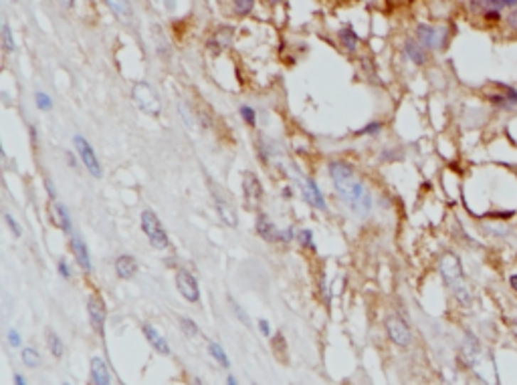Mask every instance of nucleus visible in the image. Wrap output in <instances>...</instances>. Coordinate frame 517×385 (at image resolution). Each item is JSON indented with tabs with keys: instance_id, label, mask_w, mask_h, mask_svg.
Returning <instances> with one entry per match:
<instances>
[{
	"instance_id": "b1692460",
	"label": "nucleus",
	"mask_w": 517,
	"mask_h": 385,
	"mask_svg": "<svg viewBox=\"0 0 517 385\" xmlns=\"http://www.w3.org/2000/svg\"><path fill=\"white\" fill-rule=\"evenodd\" d=\"M479 9H485L487 13L491 11H499V9H505L509 4H517V0H473Z\"/></svg>"
},
{
	"instance_id": "49530a36",
	"label": "nucleus",
	"mask_w": 517,
	"mask_h": 385,
	"mask_svg": "<svg viewBox=\"0 0 517 385\" xmlns=\"http://www.w3.org/2000/svg\"><path fill=\"white\" fill-rule=\"evenodd\" d=\"M283 196H285V198H291V190H289V188H285V190H283Z\"/></svg>"
},
{
	"instance_id": "f03ea898",
	"label": "nucleus",
	"mask_w": 517,
	"mask_h": 385,
	"mask_svg": "<svg viewBox=\"0 0 517 385\" xmlns=\"http://www.w3.org/2000/svg\"><path fill=\"white\" fill-rule=\"evenodd\" d=\"M439 271H441L444 285L453 291L454 298L461 305L467 307L471 303V293H469V286L465 283V276H463V266H461V261L457 259V254H453V252L442 254L441 261H439Z\"/></svg>"
},
{
	"instance_id": "a18cd8bd",
	"label": "nucleus",
	"mask_w": 517,
	"mask_h": 385,
	"mask_svg": "<svg viewBox=\"0 0 517 385\" xmlns=\"http://www.w3.org/2000/svg\"><path fill=\"white\" fill-rule=\"evenodd\" d=\"M509 283H511V286H513V291H517V274H513V276L509 278Z\"/></svg>"
},
{
	"instance_id": "423d86ee",
	"label": "nucleus",
	"mask_w": 517,
	"mask_h": 385,
	"mask_svg": "<svg viewBox=\"0 0 517 385\" xmlns=\"http://www.w3.org/2000/svg\"><path fill=\"white\" fill-rule=\"evenodd\" d=\"M73 146H75L77 156H79V160L85 166V170H87L89 174L93 175V178H101V166L97 162V156H95L93 148L89 146L87 139L81 136H75L73 137Z\"/></svg>"
},
{
	"instance_id": "aec40b11",
	"label": "nucleus",
	"mask_w": 517,
	"mask_h": 385,
	"mask_svg": "<svg viewBox=\"0 0 517 385\" xmlns=\"http://www.w3.org/2000/svg\"><path fill=\"white\" fill-rule=\"evenodd\" d=\"M110 9L114 11L115 16L122 21V23H129L132 16H134V11H132V4L129 0H107Z\"/></svg>"
},
{
	"instance_id": "4468645a",
	"label": "nucleus",
	"mask_w": 517,
	"mask_h": 385,
	"mask_svg": "<svg viewBox=\"0 0 517 385\" xmlns=\"http://www.w3.org/2000/svg\"><path fill=\"white\" fill-rule=\"evenodd\" d=\"M89 373H91V381L95 385H112V375L105 365V361L101 357H93L89 363Z\"/></svg>"
},
{
	"instance_id": "39448f33",
	"label": "nucleus",
	"mask_w": 517,
	"mask_h": 385,
	"mask_svg": "<svg viewBox=\"0 0 517 385\" xmlns=\"http://www.w3.org/2000/svg\"><path fill=\"white\" fill-rule=\"evenodd\" d=\"M293 172H295V182L299 184L302 188V194L303 198L307 204H311L314 208L317 210H326V198H324V194H321V190L317 188V184L311 180V178H307V175H303L297 168H293Z\"/></svg>"
},
{
	"instance_id": "f257e3e1",
	"label": "nucleus",
	"mask_w": 517,
	"mask_h": 385,
	"mask_svg": "<svg viewBox=\"0 0 517 385\" xmlns=\"http://www.w3.org/2000/svg\"><path fill=\"white\" fill-rule=\"evenodd\" d=\"M331 184L336 188L338 196L341 202L358 216H366L370 208H372V194L368 192L364 182L360 180V175L356 174L352 163L343 162V160H336L329 163L328 168Z\"/></svg>"
},
{
	"instance_id": "c9c22d12",
	"label": "nucleus",
	"mask_w": 517,
	"mask_h": 385,
	"mask_svg": "<svg viewBox=\"0 0 517 385\" xmlns=\"http://www.w3.org/2000/svg\"><path fill=\"white\" fill-rule=\"evenodd\" d=\"M380 129H382V124H378V121H374V124L366 125L364 129H360V131H358V136H376V134H378Z\"/></svg>"
},
{
	"instance_id": "ddd939ff",
	"label": "nucleus",
	"mask_w": 517,
	"mask_h": 385,
	"mask_svg": "<svg viewBox=\"0 0 517 385\" xmlns=\"http://www.w3.org/2000/svg\"><path fill=\"white\" fill-rule=\"evenodd\" d=\"M71 250H73V254H75V261L77 264L85 271V273H91V256H89V250H87V244L81 240V237H77V234H71Z\"/></svg>"
},
{
	"instance_id": "a878e982",
	"label": "nucleus",
	"mask_w": 517,
	"mask_h": 385,
	"mask_svg": "<svg viewBox=\"0 0 517 385\" xmlns=\"http://www.w3.org/2000/svg\"><path fill=\"white\" fill-rule=\"evenodd\" d=\"M340 40H341V45H343V47H346L348 50H356L358 49V43H360L358 35L353 33L350 26H346L343 31H340Z\"/></svg>"
},
{
	"instance_id": "09e8293b",
	"label": "nucleus",
	"mask_w": 517,
	"mask_h": 385,
	"mask_svg": "<svg viewBox=\"0 0 517 385\" xmlns=\"http://www.w3.org/2000/svg\"><path fill=\"white\" fill-rule=\"evenodd\" d=\"M269 4H277V2H281V0H267Z\"/></svg>"
},
{
	"instance_id": "4c0bfd02",
	"label": "nucleus",
	"mask_w": 517,
	"mask_h": 385,
	"mask_svg": "<svg viewBox=\"0 0 517 385\" xmlns=\"http://www.w3.org/2000/svg\"><path fill=\"white\" fill-rule=\"evenodd\" d=\"M57 271H59V274H61L63 278H71V271H69V264L65 262V259H61V261L57 262Z\"/></svg>"
},
{
	"instance_id": "9b49d317",
	"label": "nucleus",
	"mask_w": 517,
	"mask_h": 385,
	"mask_svg": "<svg viewBox=\"0 0 517 385\" xmlns=\"http://www.w3.org/2000/svg\"><path fill=\"white\" fill-rule=\"evenodd\" d=\"M213 200H215V206H216V212H218V216H220V220L230 226V228H237V224H239V218H237V210H235V206L228 202L225 196H223V192L215 188L213 190Z\"/></svg>"
},
{
	"instance_id": "bb28decb",
	"label": "nucleus",
	"mask_w": 517,
	"mask_h": 385,
	"mask_svg": "<svg viewBox=\"0 0 517 385\" xmlns=\"http://www.w3.org/2000/svg\"><path fill=\"white\" fill-rule=\"evenodd\" d=\"M178 323H180L182 333L188 337V339H196V337H201V329H198V325L194 323L192 319H188V317H180V319H178Z\"/></svg>"
},
{
	"instance_id": "72a5a7b5",
	"label": "nucleus",
	"mask_w": 517,
	"mask_h": 385,
	"mask_svg": "<svg viewBox=\"0 0 517 385\" xmlns=\"http://www.w3.org/2000/svg\"><path fill=\"white\" fill-rule=\"evenodd\" d=\"M297 240L302 242L303 246H311L314 249V232L311 230H299L297 232Z\"/></svg>"
},
{
	"instance_id": "a211bd4d",
	"label": "nucleus",
	"mask_w": 517,
	"mask_h": 385,
	"mask_svg": "<svg viewBox=\"0 0 517 385\" xmlns=\"http://www.w3.org/2000/svg\"><path fill=\"white\" fill-rule=\"evenodd\" d=\"M499 91H501V93H495V91H493L491 95H489V101H491V103L499 105V107H513V105H517L516 89L507 87V85H499Z\"/></svg>"
},
{
	"instance_id": "79ce46f5",
	"label": "nucleus",
	"mask_w": 517,
	"mask_h": 385,
	"mask_svg": "<svg viewBox=\"0 0 517 385\" xmlns=\"http://www.w3.org/2000/svg\"><path fill=\"white\" fill-rule=\"evenodd\" d=\"M14 385H26V379L21 375V373H16L14 375Z\"/></svg>"
},
{
	"instance_id": "7c9ffc66",
	"label": "nucleus",
	"mask_w": 517,
	"mask_h": 385,
	"mask_svg": "<svg viewBox=\"0 0 517 385\" xmlns=\"http://www.w3.org/2000/svg\"><path fill=\"white\" fill-rule=\"evenodd\" d=\"M35 103H37L38 109H43V112H49L50 107H53V101H50L49 95L47 93H41V91L35 95Z\"/></svg>"
},
{
	"instance_id": "f3484780",
	"label": "nucleus",
	"mask_w": 517,
	"mask_h": 385,
	"mask_svg": "<svg viewBox=\"0 0 517 385\" xmlns=\"http://www.w3.org/2000/svg\"><path fill=\"white\" fill-rule=\"evenodd\" d=\"M115 273L119 278H134L136 273H138V262L134 256H129V254H122V256H117L115 259Z\"/></svg>"
},
{
	"instance_id": "de8ad7c7",
	"label": "nucleus",
	"mask_w": 517,
	"mask_h": 385,
	"mask_svg": "<svg viewBox=\"0 0 517 385\" xmlns=\"http://www.w3.org/2000/svg\"><path fill=\"white\" fill-rule=\"evenodd\" d=\"M511 329H513V335L517 337V321H513V323H511Z\"/></svg>"
},
{
	"instance_id": "ea45409f",
	"label": "nucleus",
	"mask_w": 517,
	"mask_h": 385,
	"mask_svg": "<svg viewBox=\"0 0 517 385\" xmlns=\"http://www.w3.org/2000/svg\"><path fill=\"white\" fill-rule=\"evenodd\" d=\"M259 329H261V333L265 337L271 335V327H269V321H265V319H261L259 321Z\"/></svg>"
},
{
	"instance_id": "0eeeda50",
	"label": "nucleus",
	"mask_w": 517,
	"mask_h": 385,
	"mask_svg": "<svg viewBox=\"0 0 517 385\" xmlns=\"http://www.w3.org/2000/svg\"><path fill=\"white\" fill-rule=\"evenodd\" d=\"M87 315L89 323L93 327L95 333L103 335L105 333V319H107V309H105V303L100 295H91L87 300Z\"/></svg>"
},
{
	"instance_id": "9d476101",
	"label": "nucleus",
	"mask_w": 517,
	"mask_h": 385,
	"mask_svg": "<svg viewBox=\"0 0 517 385\" xmlns=\"http://www.w3.org/2000/svg\"><path fill=\"white\" fill-rule=\"evenodd\" d=\"M386 331H388V337H390V341L394 345H398V347H406V345H410V329H408V325L404 323L400 317H394L390 315L388 319H386Z\"/></svg>"
},
{
	"instance_id": "7ed1b4c3",
	"label": "nucleus",
	"mask_w": 517,
	"mask_h": 385,
	"mask_svg": "<svg viewBox=\"0 0 517 385\" xmlns=\"http://www.w3.org/2000/svg\"><path fill=\"white\" fill-rule=\"evenodd\" d=\"M139 220H142V232L148 237V240H150V244L154 249L166 250L170 246V238L166 234L164 226L160 222V218L156 216V212L144 210L142 212V216H139Z\"/></svg>"
},
{
	"instance_id": "2f4dec72",
	"label": "nucleus",
	"mask_w": 517,
	"mask_h": 385,
	"mask_svg": "<svg viewBox=\"0 0 517 385\" xmlns=\"http://www.w3.org/2000/svg\"><path fill=\"white\" fill-rule=\"evenodd\" d=\"M228 300H230V309H233V313H235V315L239 317L240 323H245V325H247V327H251V319H249V315H247V313L242 311V309H240L239 305H237V303L233 300V298H228Z\"/></svg>"
},
{
	"instance_id": "6e6552de",
	"label": "nucleus",
	"mask_w": 517,
	"mask_h": 385,
	"mask_svg": "<svg viewBox=\"0 0 517 385\" xmlns=\"http://www.w3.org/2000/svg\"><path fill=\"white\" fill-rule=\"evenodd\" d=\"M242 192H245V200H247V206L251 210H257L263 202V186L259 182V178L252 174V172H245L242 174Z\"/></svg>"
},
{
	"instance_id": "58836bf2",
	"label": "nucleus",
	"mask_w": 517,
	"mask_h": 385,
	"mask_svg": "<svg viewBox=\"0 0 517 385\" xmlns=\"http://www.w3.org/2000/svg\"><path fill=\"white\" fill-rule=\"evenodd\" d=\"M45 188H47V194H49V198L53 202H57V192H55V186H53V182H50L49 178L45 180Z\"/></svg>"
},
{
	"instance_id": "393cba45",
	"label": "nucleus",
	"mask_w": 517,
	"mask_h": 385,
	"mask_svg": "<svg viewBox=\"0 0 517 385\" xmlns=\"http://www.w3.org/2000/svg\"><path fill=\"white\" fill-rule=\"evenodd\" d=\"M404 53H406L412 61L417 63V65H422V63H425V50L420 49V45H417L415 40H406Z\"/></svg>"
},
{
	"instance_id": "1a4fd4ad",
	"label": "nucleus",
	"mask_w": 517,
	"mask_h": 385,
	"mask_svg": "<svg viewBox=\"0 0 517 385\" xmlns=\"http://www.w3.org/2000/svg\"><path fill=\"white\" fill-rule=\"evenodd\" d=\"M176 288L182 297L188 303H198L201 300V286L198 281L188 273V271H176Z\"/></svg>"
},
{
	"instance_id": "f704fd0d",
	"label": "nucleus",
	"mask_w": 517,
	"mask_h": 385,
	"mask_svg": "<svg viewBox=\"0 0 517 385\" xmlns=\"http://www.w3.org/2000/svg\"><path fill=\"white\" fill-rule=\"evenodd\" d=\"M240 117L247 121L249 125H255V119H257V115H255V109L252 107H249V105H242L240 107Z\"/></svg>"
},
{
	"instance_id": "8fccbe9b",
	"label": "nucleus",
	"mask_w": 517,
	"mask_h": 385,
	"mask_svg": "<svg viewBox=\"0 0 517 385\" xmlns=\"http://www.w3.org/2000/svg\"><path fill=\"white\" fill-rule=\"evenodd\" d=\"M63 385H71V384H63Z\"/></svg>"
},
{
	"instance_id": "a19ab883",
	"label": "nucleus",
	"mask_w": 517,
	"mask_h": 385,
	"mask_svg": "<svg viewBox=\"0 0 517 385\" xmlns=\"http://www.w3.org/2000/svg\"><path fill=\"white\" fill-rule=\"evenodd\" d=\"M509 26H513V28H517V6L513 9V13L509 14Z\"/></svg>"
},
{
	"instance_id": "c85d7f7f",
	"label": "nucleus",
	"mask_w": 517,
	"mask_h": 385,
	"mask_svg": "<svg viewBox=\"0 0 517 385\" xmlns=\"http://www.w3.org/2000/svg\"><path fill=\"white\" fill-rule=\"evenodd\" d=\"M252 6H255V0H235L233 11L237 16H247L252 13Z\"/></svg>"
},
{
	"instance_id": "4be33fe9",
	"label": "nucleus",
	"mask_w": 517,
	"mask_h": 385,
	"mask_svg": "<svg viewBox=\"0 0 517 385\" xmlns=\"http://www.w3.org/2000/svg\"><path fill=\"white\" fill-rule=\"evenodd\" d=\"M47 345H49V351L53 353L55 359H61L65 353V345L61 341V337L57 335L55 331H47Z\"/></svg>"
},
{
	"instance_id": "6ab92c4d",
	"label": "nucleus",
	"mask_w": 517,
	"mask_h": 385,
	"mask_svg": "<svg viewBox=\"0 0 517 385\" xmlns=\"http://www.w3.org/2000/svg\"><path fill=\"white\" fill-rule=\"evenodd\" d=\"M53 222L57 224L63 232L67 234H73V226H71V218H69V212L65 208L63 204H59V202H53Z\"/></svg>"
},
{
	"instance_id": "c756f323",
	"label": "nucleus",
	"mask_w": 517,
	"mask_h": 385,
	"mask_svg": "<svg viewBox=\"0 0 517 385\" xmlns=\"http://www.w3.org/2000/svg\"><path fill=\"white\" fill-rule=\"evenodd\" d=\"M2 40H4V49H6V53H13L16 47H14V40H13V33H11V26L6 25H2Z\"/></svg>"
},
{
	"instance_id": "c03bdc74",
	"label": "nucleus",
	"mask_w": 517,
	"mask_h": 385,
	"mask_svg": "<svg viewBox=\"0 0 517 385\" xmlns=\"http://www.w3.org/2000/svg\"><path fill=\"white\" fill-rule=\"evenodd\" d=\"M227 385H239V384H237V379H235V375H228Z\"/></svg>"
},
{
	"instance_id": "20e7f679",
	"label": "nucleus",
	"mask_w": 517,
	"mask_h": 385,
	"mask_svg": "<svg viewBox=\"0 0 517 385\" xmlns=\"http://www.w3.org/2000/svg\"><path fill=\"white\" fill-rule=\"evenodd\" d=\"M132 97L136 101L139 109L148 115H160L162 113V103L158 99V95L154 93V89L146 83V81H138L134 89H132Z\"/></svg>"
},
{
	"instance_id": "37998d69",
	"label": "nucleus",
	"mask_w": 517,
	"mask_h": 385,
	"mask_svg": "<svg viewBox=\"0 0 517 385\" xmlns=\"http://www.w3.org/2000/svg\"><path fill=\"white\" fill-rule=\"evenodd\" d=\"M61 2V6H65V9H71L73 6V0H59Z\"/></svg>"
},
{
	"instance_id": "cd10ccee",
	"label": "nucleus",
	"mask_w": 517,
	"mask_h": 385,
	"mask_svg": "<svg viewBox=\"0 0 517 385\" xmlns=\"http://www.w3.org/2000/svg\"><path fill=\"white\" fill-rule=\"evenodd\" d=\"M21 359L25 363L26 367H31V369H35L41 365V355H38L37 349L33 347H25L23 349V355H21Z\"/></svg>"
},
{
	"instance_id": "2eb2a0df",
	"label": "nucleus",
	"mask_w": 517,
	"mask_h": 385,
	"mask_svg": "<svg viewBox=\"0 0 517 385\" xmlns=\"http://www.w3.org/2000/svg\"><path fill=\"white\" fill-rule=\"evenodd\" d=\"M279 230L275 224L271 222V218L267 214H259L257 218V234L267 240V242H277L279 240Z\"/></svg>"
},
{
	"instance_id": "e433bc0d",
	"label": "nucleus",
	"mask_w": 517,
	"mask_h": 385,
	"mask_svg": "<svg viewBox=\"0 0 517 385\" xmlns=\"http://www.w3.org/2000/svg\"><path fill=\"white\" fill-rule=\"evenodd\" d=\"M21 343H23L21 333H18L16 329H11V331H9V345H11V347H21Z\"/></svg>"
},
{
	"instance_id": "473e14b6",
	"label": "nucleus",
	"mask_w": 517,
	"mask_h": 385,
	"mask_svg": "<svg viewBox=\"0 0 517 385\" xmlns=\"http://www.w3.org/2000/svg\"><path fill=\"white\" fill-rule=\"evenodd\" d=\"M4 220H6V224H9V228H11V232H13L14 237L18 238V237H21V234H23V228H21V224L16 222V220H14L13 216L9 214V212L4 214Z\"/></svg>"
},
{
	"instance_id": "f8f14e48",
	"label": "nucleus",
	"mask_w": 517,
	"mask_h": 385,
	"mask_svg": "<svg viewBox=\"0 0 517 385\" xmlns=\"http://www.w3.org/2000/svg\"><path fill=\"white\" fill-rule=\"evenodd\" d=\"M142 331H144V335L148 339V343H150L151 347L156 349L160 355H170L172 351H170V345H168V341L164 339V335L150 323H144L142 325Z\"/></svg>"
},
{
	"instance_id": "412c9836",
	"label": "nucleus",
	"mask_w": 517,
	"mask_h": 385,
	"mask_svg": "<svg viewBox=\"0 0 517 385\" xmlns=\"http://www.w3.org/2000/svg\"><path fill=\"white\" fill-rule=\"evenodd\" d=\"M418 40L425 47H439V33L430 26H418Z\"/></svg>"
},
{
	"instance_id": "dca6fc26",
	"label": "nucleus",
	"mask_w": 517,
	"mask_h": 385,
	"mask_svg": "<svg viewBox=\"0 0 517 385\" xmlns=\"http://www.w3.org/2000/svg\"><path fill=\"white\" fill-rule=\"evenodd\" d=\"M230 43H233V28H230V26H223V28H218L215 35L210 37V40H208V50H213V53H223V50L230 47Z\"/></svg>"
},
{
	"instance_id": "5701e85b",
	"label": "nucleus",
	"mask_w": 517,
	"mask_h": 385,
	"mask_svg": "<svg viewBox=\"0 0 517 385\" xmlns=\"http://www.w3.org/2000/svg\"><path fill=\"white\" fill-rule=\"evenodd\" d=\"M208 353H210V357H213V359H215L220 367H225V369L230 367V361H228L225 349L220 347L216 341H210V343H208Z\"/></svg>"
}]
</instances>
